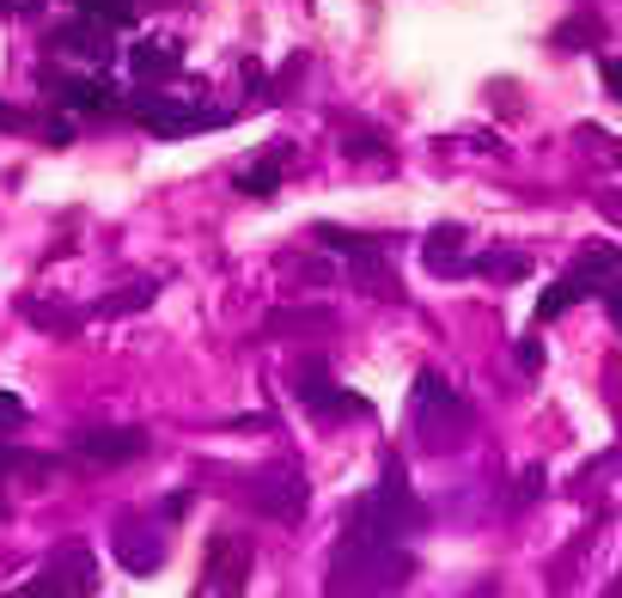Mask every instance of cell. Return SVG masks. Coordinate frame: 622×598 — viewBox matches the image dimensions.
I'll return each instance as SVG.
<instances>
[{
	"label": "cell",
	"mask_w": 622,
	"mask_h": 598,
	"mask_svg": "<svg viewBox=\"0 0 622 598\" xmlns=\"http://www.w3.org/2000/svg\"><path fill=\"white\" fill-rule=\"evenodd\" d=\"M410 580V556L391 550L384 537L367 532H348L336 544V574H330V592H391V586Z\"/></svg>",
	"instance_id": "obj_1"
},
{
	"label": "cell",
	"mask_w": 622,
	"mask_h": 598,
	"mask_svg": "<svg viewBox=\"0 0 622 598\" xmlns=\"http://www.w3.org/2000/svg\"><path fill=\"white\" fill-rule=\"evenodd\" d=\"M470 427V410L458 403V391L439 385L434 372H422V385H415V439H422L427 453H451Z\"/></svg>",
	"instance_id": "obj_2"
},
{
	"label": "cell",
	"mask_w": 622,
	"mask_h": 598,
	"mask_svg": "<svg viewBox=\"0 0 622 598\" xmlns=\"http://www.w3.org/2000/svg\"><path fill=\"white\" fill-rule=\"evenodd\" d=\"M305 501H312V489H305L299 470H263V477L244 482V507L263 519H293Z\"/></svg>",
	"instance_id": "obj_3"
},
{
	"label": "cell",
	"mask_w": 622,
	"mask_h": 598,
	"mask_svg": "<svg viewBox=\"0 0 622 598\" xmlns=\"http://www.w3.org/2000/svg\"><path fill=\"white\" fill-rule=\"evenodd\" d=\"M134 117L146 122V134H160V141H184L196 129H220L226 110H196V105H172V98H141Z\"/></svg>",
	"instance_id": "obj_4"
},
{
	"label": "cell",
	"mask_w": 622,
	"mask_h": 598,
	"mask_svg": "<svg viewBox=\"0 0 622 598\" xmlns=\"http://www.w3.org/2000/svg\"><path fill=\"white\" fill-rule=\"evenodd\" d=\"M251 580V537L220 532L208 544V568H201V592H239Z\"/></svg>",
	"instance_id": "obj_5"
},
{
	"label": "cell",
	"mask_w": 622,
	"mask_h": 598,
	"mask_svg": "<svg viewBox=\"0 0 622 598\" xmlns=\"http://www.w3.org/2000/svg\"><path fill=\"white\" fill-rule=\"evenodd\" d=\"M98 568H92V550L86 544H62L50 562H43V580H31L25 592H92Z\"/></svg>",
	"instance_id": "obj_6"
},
{
	"label": "cell",
	"mask_w": 622,
	"mask_h": 598,
	"mask_svg": "<svg viewBox=\"0 0 622 598\" xmlns=\"http://www.w3.org/2000/svg\"><path fill=\"white\" fill-rule=\"evenodd\" d=\"M74 453L92 458V465H129V458L146 453V427H86L74 439Z\"/></svg>",
	"instance_id": "obj_7"
},
{
	"label": "cell",
	"mask_w": 622,
	"mask_h": 598,
	"mask_svg": "<svg viewBox=\"0 0 622 598\" xmlns=\"http://www.w3.org/2000/svg\"><path fill=\"white\" fill-rule=\"evenodd\" d=\"M177 62H184L177 43H134V50H129V74L141 86H165L177 74Z\"/></svg>",
	"instance_id": "obj_8"
},
{
	"label": "cell",
	"mask_w": 622,
	"mask_h": 598,
	"mask_svg": "<svg viewBox=\"0 0 622 598\" xmlns=\"http://www.w3.org/2000/svg\"><path fill=\"white\" fill-rule=\"evenodd\" d=\"M117 562L129 574H153L165 562V537L141 532V525H117Z\"/></svg>",
	"instance_id": "obj_9"
},
{
	"label": "cell",
	"mask_w": 622,
	"mask_h": 598,
	"mask_svg": "<svg viewBox=\"0 0 622 598\" xmlns=\"http://www.w3.org/2000/svg\"><path fill=\"white\" fill-rule=\"evenodd\" d=\"M55 50H67V55H92V62H110L105 19H98V25H67V31H55Z\"/></svg>",
	"instance_id": "obj_10"
},
{
	"label": "cell",
	"mask_w": 622,
	"mask_h": 598,
	"mask_svg": "<svg viewBox=\"0 0 622 598\" xmlns=\"http://www.w3.org/2000/svg\"><path fill=\"white\" fill-rule=\"evenodd\" d=\"M616 269H622L616 244H592V251H580V257H574V275H580L592 293H598V287H610L604 275H616Z\"/></svg>",
	"instance_id": "obj_11"
},
{
	"label": "cell",
	"mask_w": 622,
	"mask_h": 598,
	"mask_svg": "<svg viewBox=\"0 0 622 598\" xmlns=\"http://www.w3.org/2000/svg\"><path fill=\"white\" fill-rule=\"evenodd\" d=\"M62 105H74V110H110L117 105V86L98 74V80H62Z\"/></svg>",
	"instance_id": "obj_12"
},
{
	"label": "cell",
	"mask_w": 622,
	"mask_h": 598,
	"mask_svg": "<svg viewBox=\"0 0 622 598\" xmlns=\"http://www.w3.org/2000/svg\"><path fill=\"white\" fill-rule=\"evenodd\" d=\"M458 244H463V232H458V227H439L434 239L422 244V263H427V269H439V275H458V269H463Z\"/></svg>",
	"instance_id": "obj_13"
},
{
	"label": "cell",
	"mask_w": 622,
	"mask_h": 598,
	"mask_svg": "<svg viewBox=\"0 0 622 598\" xmlns=\"http://www.w3.org/2000/svg\"><path fill=\"white\" fill-rule=\"evenodd\" d=\"M586 293H592V287H586V281H580V275H574V269H568V275H561L556 287H549V293H543V300H537V324L561 318V312H568L574 300H586Z\"/></svg>",
	"instance_id": "obj_14"
},
{
	"label": "cell",
	"mask_w": 622,
	"mask_h": 598,
	"mask_svg": "<svg viewBox=\"0 0 622 598\" xmlns=\"http://www.w3.org/2000/svg\"><path fill=\"white\" fill-rule=\"evenodd\" d=\"M318 244H330V251H342V257H379L384 244L379 239H360V232H342V227H318Z\"/></svg>",
	"instance_id": "obj_15"
},
{
	"label": "cell",
	"mask_w": 622,
	"mask_h": 598,
	"mask_svg": "<svg viewBox=\"0 0 622 598\" xmlns=\"http://www.w3.org/2000/svg\"><path fill=\"white\" fill-rule=\"evenodd\" d=\"M239 189H244V196H257V202H269V196L281 189V165H275V160H257L251 172L239 177Z\"/></svg>",
	"instance_id": "obj_16"
},
{
	"label": "cell",
	"mask_w": 622,
	"mask_h": 598,
	"mask_svg": "<svg viewBox=\"0 0 622 598\" xmlns=\"http://www.w3.org/2000/svg\"><path fill=\"white\" fill-rule=\"evenodd\" d=\"M146 300H153V281H141V287H129V293H110L98 312H105V318H117V312H134V306H146Z\"/></svg>",
	"instance_id": "obj_17"
},
{
	"label": "cell",
	"mask_w": 622,
	"mask_h": 598,
	"mask_svg": "<svg viewBox=\"0 0 622 598\" xmlns=\"http://www.w3.org/2000/svg\"><path fill=\"white\" fill-rule=\"evenodd\" d=\"M477 275H525V257H513V251H489V257H477Z\"/></svg>",
	"instance_id": "obj_18"
},
{
	"label": "cell",
	"mask_w": 622,
	"mask_h": 598,
	"mask_svg": "<svg viewBox=\"0 0 622 598\" xmlns=\"http://www.w3.org/2000/svg\"><path fill=\"white\" fill-rule=\"evenodd\" d=\"M519 367H525V372L543 367V343H537V336H525V343H519Z\"/></svg>",
	"instance_id": "obj_19"
},
{
	"label": "cell",
	"mask_w": 622,
	"mask_h": 598,
	"mask_svg": "<svg viewBox=\"0 0 622 598\" xmlns=\"http://www.w3.org/2000/svg\"><path fill=\"white\" fill-rule=\"evenodd\" d=\"M0 422H25V403H19L13 391H0Z\"/></svg>",
	"instance_id": "obj_20"
},
{
	"label": "cell",
	"mask_w": 622,
	"mask_h": 598,
	"mask_svg": "<svg viewBox=\"0 0 622 598\" xmlns=\"http://www.w3.org/2000/svg\"><path fill=\"white\" fill-rule=\"evenodd\" d=\"M604 86H610V93L622 98V62H604Z\"/></svg>",
	"instance_id": "obj_21"
},
{
	"label": "cell",
	"mask_w": 622,
	"mask_h": 598,
	"mask_svg": "<svg viewBox=\"0 0 622 598\" xmlns=\"http://www.w3.org/2000/svg\"><path fill=\"white\" fill-rule=\"evenodd\" d=\"M598 208H604L610 220H622V196H598Z\"/></svg>",
	"instance_id": "obj_22"
},
{
	"label": "cell",
	"mask_w": 622,
	"mask_h": 598,
	"mask_svg": "<svg viewBox=\"0 0 622 598\" xmlns=\"http://www.w3.org/2000/svg\"><path fill=\"white\" fill-rule=\"evenodd\" d=\"M610 312H616V324H622V269H616V287H610Z\"/></svg>",
	"instance_id": "obj_23"
},
{
	"label": "cell",
	"mask_w": 622,
	"mask_h": 598,
	"mask_svg": "<svg viewBox=\"0 0 622 598\" xmlns=\"http://www.w3.org/2000/svg\"><path fill=\"white\" fill-rule=\"evenodd\" d=\"M13 465H37V458H25V453H0V470H13Z\"/></svg>",
	"instance_id": "obj_24"
},
{
	"label": "cell",
	"mask_w": 622,
	"mask_h": 598,
	"mask_svg": "<svg viewBox=\"0 0 622 598\" xmlns=\"http://www.w3.org/2000/svg\"><path fill=\"white\" fill-rule=\"evenodd\" d=\"M0 122H13V110H7V105H0Z\"/></svg>",
	"instance_id": "obj_25"
}]
</instances>
